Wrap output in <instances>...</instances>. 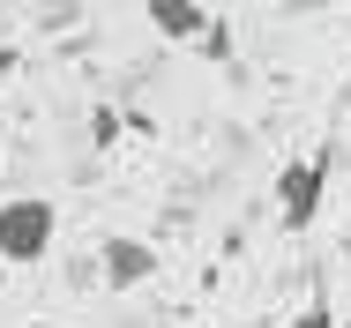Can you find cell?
<instances>
[{
	"label": "cell",
	"mask_w": 351,
	"mask_h": 328,
	"mask_svg": "<svg viewBox=\"0 0 351 328\" xmlns=\"http://www.w3.org/2000/svg\"><path fill=\"white\" fill-rule=\"evenodd\" d=\"M97 268H105L112 291H135V283L157 276V247H149V239H105V247H97Z\"/></svg>",
	"instance_id": "cell-3"
},
{
	"label": "cell",
	"mask_w": 351,
	"mask_h": 328,
	"mask_svg": "<svg viewBox=\"0 0 351 328\" xmlns=\"http://www.w3.org/2000/svg\"><path fill=\"white\" fill-rule=\"evenodd\" d=\"M344 328H351V321H344Z\"/></svg>",
	"instance_id": "cell-7"
},
{
	"label": "cell",
	"mask_w": 351,
	"mask_h": 328,
	"mask_svg": "<svg viewBox=\"0 0 351 328\" xmlns=\"http://www.w3.org/2000/svg\"><path fill=\"white\" fill-rule=\"evenodd\" d=\"M329 164H337V149H322V157H299V164H284V172H277V216H284V231H306V224L322 216Z\"/></svg>",
	"instance_id": "cell-2"
},
{
	"label": "cell",
	"mask_w": 351,
	"mask_h": 328,
	"mask_svg": "<svg viewBox=\"0 0 351 328\" xmlns=\"http://www.w3.org/2000/svg\"><path fill=\"white\" fill-rule=\"evenodd\" d=\"M299 328H329V306H314V314H306V321H299Z\"/></svg>",
	"instance_id": "cell-5"
},
{
	"label": "cell",
	"mask_w": 351,
	"mask_h": 328,
	"mask_svg": "<svg viewBox=\"0 0 351 328\" xmlns=\"http://www.w3.org/2000/svg\"><path fill=\"white\" fill-rule=\"evenodd\" d=\"M53 239H60V209L45 194H8L0 201V262L30 268L53 254Z\"/></svg>",
	"instance_id": "cell-1"
},
{
	"label": "cell",
	"mask_w": 351,
	"mask_h": 328,
	"mask_svg": "<svg viewBox=\"0 0 351 328\" xmlns=\"http://www.w3.org/2000/svg\"><path fill=\"white\" fill-rule=\"evenodd\" d=\"M0 201H8V172H0Z\"/></svg>",
	"instance_id": "cell-6"
},
{
	"label": "cell",
	"mask_w": 351,
	"mask_h": 328,
	"mask_svg": "<svg viewBox=\"0 0 351 328\" xmlns=\"http://www.w3.org/2000/svg\"><path fill=\"white\" fill-rule=\"evenodd\" d=\"M157 38H210V8L202 0H149L142 8Z\"/></svg>",
	"instance_id": "cell-4"
}]
</instances>
